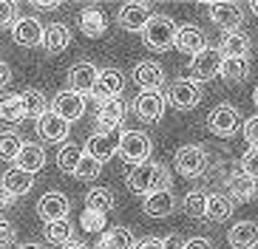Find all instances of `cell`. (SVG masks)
Returning a JSON list of instances; mask_svg holds the SVG:
<instances>
[{
  "label": "cell",
  "mask_w": 258,
  "mask_h": 249,
  "mask_svg": "<svg viewBox=\"0 0 258 249\" xmlns=\"http://www.w3.org/2000/svg\"><path fill=\"white\" fill-rule=\"evenodd\" d=\"M69 45H71V29L69 26H62V23L46 26V31H43V48H46L48 54H62Z\"/></svg>",
  "instance_id": "4316f807"
},
{
  "label": "cell",
  "mask_w": 258,
  "mask_h": 249,
  "mask_svg": "<svg viewBox=\"0 0 258 249\" xmlns=\"http://www.w3.org/2000/svg\"><path fill=\"white\" fill-rule=\"evenodd\" d=\"M37 133H40V139H46V142H54V144H60V142H66L69 139V133H71V125L69 122H62L57 113H43L37 119Z\"/></svg>",
  "instance_id": "44dd1931"
},
{
  "label": "cell",
  "mask_w": 258,
  "mask_h": 249,
  "mask_svg": "<svg viewBox=\"0 0 258 249\" xmlns=\"http://www.w3.org/2000/svg\"><path fill=\"white\" fill-rule=\"evenodd\" d=\"M167 105L179 108V111H193V108L202 102V88H199L193 79H176L165 94Z\"/></svg>",
  "instance_id": "ba28073f"
},
{
  "label": "cell",
  "mask_w": 258,
  "mask_h": 249,
  "mask_svg": "<svg viewBox=\"0 0 258 249\" xmlns=\"http://www.w3.org/2000/svg\"><path fill=\"white\" fill-rule=\"evenodd\" d=\"M219 54L227 60H247L250 54V37L244 31H227L219 43Z\"/></svg>",
  "instance_id": "d4e9b609"
},
{
  "label": "cell",
  "mask_w": 258,
  "mask_h": 249,
  "mask_svg": "<svg viewBox=\"0 0 258 249\" xmlns=\"http://www.w3.org/2000/svg\"><path fill=\"white\" fill-rule=\"evenodd\" d=\"M20 20V12H17V3H9V0H0V29H12L15 23Z\"/></svg>",
  "instance_id": "ab89813d"
},
{
  "label": "cell",
  "mask_w": 258,
  "mask_h": 249,
  "mask_svg": "<svg viewBox=\"0 0 258 249\" xmlns=\"http://www.w3.org/2000/svg\"><path fill=\"white\" fill-rule=\"evenodd\" d=\"M83 229L85 232H105V215L85 210L83 212Z\"/></svg>",
  "instance_id": "b9f144b4"
},
{
  "label": "cell",
  "mask_w": 258,
  "mask_h": 249,
  "mask_svg": "<svg viewBox=\"0 0 258 249\" xmlns=\"http://www.w3.org/2000/svg\"><path fill=\"white\" fill-rule=\"evenodd\" d=\"M176 31H179V26H176L170 17L153 15L151 23H148L145 31H142V40L151 51H167V48L176 43Z\"/></svg>",
  "instance_id": "7a4b0ae2"
},
{
  "label": "cell",
  "mask_w": 258,
  "mask_h": 249,
  "mask_svg": "<svg viewBox=\"0 0 258 249\" xmlns=\"http://www.w3.org/2000/svg\"><path fill=\"white\" fill-rule=\"evenodd\" d=\"M119 136L122 130H111V133H94L88 142H85V156L97 158L99 164H105L116 156L119 150Z\"/></svg>",
  "instance_id": "30bf717a"
},
{
  "label": "cell",
  "mask_w": 258,
  "mask_h": 249,
  "mask_svg": "<svg viewBox=\"0 0 258 249\" xmlns=\"http://www.w3.org/2000/svg\"><path fill=\"white\" fill-rule=\"evenodd\" d=\"M207 15H210V20L216 23L219 29L238 31L244 26L241 6H235V3H230V0H213V3H207Z\"/></svg>",
  "instance_id": "52a82bcc"
},
{
  "label": "cell",
  "mask_w": 258,
  "mask_h": 249,
  "mask_svg": "<svg viewBox=\"0 0 258 249\" xmlns=\"http://www.w3.org/2000/svg\"><path fill=\"white\" fill-rule=\"evenodd\" d=\"M15 167L26 170V173L37 176L43 167H46V150H43V144L37 142H23L20 144V153L15 158Z\"/></svg>",
  "instance_id": "7402d4cb"
},
{
  "label": "cell",
  "mask_w": 258,
  "mask_h": 249,
  "mask_svg": "<svg viewBox=\"0 0 258 249\" xmlns=\"http://www.w3.org/2000/svg\"><path fill=\"white\" fill-rule=\"evenodd\" d=\"M252 102H255V108H258V88L252 91Z\"/></svg>",
  "instance_id": "db71d44e"
},
{
  "label": "cell",
  "mask_w": 258,
  "mask_h": 249,
  "mask_svg": "<svg viewBox=\"0 0 258 249\" xmlns=\"http://www.w3.org/2000/svg\"><path fill=\"white\" fill-rule=\"evenodd\" d=\"M182 249H213V243L207 238H187L182 243Z\"/></svg>",
  "instance_id": "bcb514c9"
},
{
  "label": "cell",
  "mask_w": 258,
  "mask_h": 249,
  "mask_svg": "<svg viewBox=\"0 0 258 249\" xmlns=\"http://www.w3.org/2000/svg\"><path fill=\"white\" fill-rule=\"evenodd\" d=\"M51 113H57L62 122H77L83 119L85 113V97H80V94H74V91H60L57 97L51 99Z\"/></svg>",
  "instance_id": "8fae6325"
},
{
  "label": "cell",
  "mask_w": 258,
  "mask_h": 249,
  "mask_svg": "<svg viewBox=\"0 0 258 249\" xmlns=\"http://www.w3.org/2000/svg\"><path fill=\"white\" fill-rule=\"evenodd\" d=\"M182 207H184V212H187L190 218H205V212H207V196L202 193V190H190L187 196L182 198Z\"/></svg>",
  "instance_id": "8d00e7d4"
},
{
  "label": "cell",
  "mask_w": 258,
  "mask_h": 249,
  "mask_svg": "<svg viewBox=\"0 0 258 249\" xmlns=\"http://www.w3.org/2000/svg\"><path fill=\"white\" fill-rule=\"evenodd\" d=\"M69 212H71V201L69 196H62V193H46V196L40 198L37 204V215L46 224H51V221H62V218H69Z\"/></svg>",
  "instance_id": "2e32d148"
},
{
  "label": "cell",
  "mask_w": 258,
  "mask_h": 249,
  "mask_svg": "<svg viewBox=\"0 0 258 249\" xmlns=\"http://www.w3.org/2000/svg\"><path fill=\"white\" fill-rule=\"evenodd\" d=\"M97 76H99V68L94 65V62H74V65L69 68V91H74V94H80V97H88L94 91V85H97Z\"/></svg>",
  "instance_id": "4fadbf2b"
},
{
  "label": "cell",
  "mask_w": 258,
  "mask_h": 249,
  "mask_svg": "<svg viewBox=\"0 0 258 249\" xmlns=\"http://www.w3.org/2000/svg\"><path fill=\"white\" fill-rule=\"evenodd\" d=\"M114 207H116V196L111 193V187H91L85 193V210L108 215Z\"/></svg>",
  "instance_id": "f1b7e54d"
},
{
  "label": "cell",
  "mask_w": 258,
  "mask_h": 249,
  "mask_svg": "<svg viewBox=\"0 0 258 249\" xmlns=\"http://www.w3.org/2000/svg\"><path fill=\"white\" fill-rule=\"evenodd\" d=\"M15 238H17L15 224H12L9 218H3V215H0V249L12 246V243H15Z\"/></svg>",
  "instance_id": "7bdbcfd3"
},
{
  "label": "cell",
  "mask_w": 258,
  "mask_h": 249,
  "mask_svg": "<svg viewBox=\"0 0 258 249\" xmlns=\"http://www.w3.org/2000/svg\"><path fill=\"white\" fill-rule=\"evenodd\" d=\"M250 12H252V15L258 17V0H255V3H250Z\"/></svg>",
  "instance_id": "f5cc1de1"
},
{
  "label": "cell",
  "mask_w": 258,
  "mask_h": 249,
  "mask_svg": "<svg viewBox=\"0 0 258 249\" xmlns=\"http://www.w3.org/2000/svg\"><path fill=\"white\" fill-rule=\"evenodd\" d=\"M102 173V164H99L97 158L91 156H83V161H80V167H77V179H83V181H94L97 176Z\"/></svg>",
  "instance_id": "f35d334b"
},
{
  "label": "cell",
  "mask_w": 258,
  "mask_h": 249,
  "mask_svg": "<svg viewBox=\"0 0 258 249\" xmlns=\"http://www.w3.org/2000/svg\"><path fill=\"white\" fill-rule=\"evenodd\" d=\"M134 232L128 226H111L105 232L99 235L97 241V249H134Z\"/></svg>",
  "instance_id": "83f0119b"
},
{
  "label": "cell",
  "mask_w": 258,
  "mask_h": 249,
  "mask_svg": "<svg viewBox=\"0 0 258 249\" xmlns=\"http://www.w3.org/2000/svg\"><path fill=\"white\" fill-rule=\"evenodd\" d=\"M26 119V108H23V97L20 94H3L0 97V122L6 125H17Z\"/></svg>",
  "instance_id": "4dcf8cb0"
},
{
  "label": "cell",
  "mask_w": 258,
  "mask_h": 249,
  "mask_svg": "<svg viewBox=\"0 0 258 249\" xmlns=\"http://www.w3.org/2000/svg\"><path fill=\"white\" fill-rule=\"evenodd\" d=\"M221 57L219 48L207 45L205 51H199L190 57V74H193V82H210L213 76H219V68H221Z\"/></svg>",
  "instance_id": "5b68a950"
},
{
  "label": "cell",
  "mask_w": 258,
  "mask_h": 249,
  "mask_svg": "<svg viewBox=\"0 0 258 249\" xmlns=\"http://www.w3.org/2000/svg\"><path fill=\"white\" fill-rule=\"evenodd\" d=\"M37 9H43V12H54V9H60V3L48 0V3H37Z\"/></svg>",
  "instance_id": "c3c4849f"
},
{
  "label": "cell",
  "mask_w": 258,
  "mask_h": 249,
  "mask_svg": "<svg viewBox=\"0 0 258 249\" xmlns=\"http://www.w3.org/2000/svg\"><path fill=\"white\" fill-rule=\"evenodd\" d=\"M17 249H46V246H40V243H20Z\"/></svg>",
  "instance_id": "f907efd6"
},
{
  "label": "cell",
  "mask_w": 258,
  "mask_h": 249,
  "mask_svg": "<svg viewBox=\"0 0 258 249\" xmlns=\"http://www.w3.org/2000/svg\"><path fill=\"white\" fill-rule=\"evenodd\" d=\"M80 29H83L85 37H91V40L102 37L108 31V20L97 6H88V9H83V15H80Z\"/></svg>",
  "instance_id": "f546056e"
},
{
  "label": "cell",
  "mask_w": 258,
  "mask_h": 249,
  "mask_svg": "<svg viewBox=\"0 0 258 249\" xmlns=\"http://www.w3.org/2000/svg\"><path fill=\"white\" fill-rule=\"evenodd\" d=\"M241 173H247L250 179L258 181V147H247L241 156V167H238Z\"/></svg>",
  "instance_id": "60d3db41"
},
{
  "label": "cell",
  "mask_w": 258,
  "mask_h": 249,
  "mask_svg": "<svg viewBox=\"0 0 258 249\" xmlns=\"http://www.w3.org/2000/svg\"><path fill=\"white\" fill-rule=\"evenodd\" d=\"M43 31H46V26L37 17H20L12 26V37L23 48H34V45H43Z\"/></svg>",
  "instance_id": "9a60e30c"
},
{
  "label": "cell",
  "mask_w": 258,
  "mask_h": 249,
  "mask_svg": "<svg viewBox=\"0 0 258 249\" xmlns=\"http://www.w3.org/2000/svg\"><path fill=\"white\" fill-rule=\"evenodd\" d=\"M151 17H153V12L148 3H122L119 12H116V23L125 31H145Z\"/></svg>",
  "instance_id": "7c38bea8"
},
{
  "label": "cell",
  "mask_w": 258,
  "mask_h": 249,
  "mask_svg": "<svg viewBox=\"0 0 258 249\" xmlns=\"http://www.w3.org/2000/svg\"><path fill=\"white\" fill-rule=\"evenodd\" d=\"M224 184H227L230 190V201H250V198H255L258 193V181L250 179L247 173H241V170H235V173H230L227 179H224Z\"/></svg>",
  "instance_id": "603a6c76"
},
{
  "label": "cell",
  "mask_w": 258,
  "mask_h": 249,
  "mask_svg": "<svg viewBox=\"0 0 258 249\" xmlns=\"http://www.w3.org/2000/svg\"><path fill=\"white\" fill-rule=\"evenodd\" d=\"M165 108H167V99L162 91H139V97L134 99V111L142 122H159L165 116Z\"/></svg>",
  "instance_id": "9c48e42d"
},
{
  "label": "cell",
  "mask_w": 258,
  "mask_h": 249,
  "mask_svg": "<svg viewBox=\"0 0 258 249\" xmlns=\"http://www.w3.org/2000/svg\"><path fill=\"white\" fill-rule=\"evenodd\" d=\"M83 156H85V150L80 144H66V147H60V153H57V167H60L62 173L74 176L80 161H83Z\"/></svg>",
  "instance_id": "e575fe53"
},
{
  "label": "cell",
  "mask_w": 258,
  "mask_h": 249,
  "mask_svg": "<svg viewBox=\"0 0 258 249\" xmlns=\"http://www.w3.org/2000/svg\"><path fill=\"white\" fill-rule=\"evenodd\" d=\"M9 204H12V198H9V196H6V193H3V187H0V212L6 210Z\"/></svg>",
  "instance_id": "681fc988"
},
{
  "label": "cell",
  "mask_w": 258,
  "mask_h": 249,
  "mask_svg": "<svg viewBox=\"0 0 258 249\" xmlns=\"http://www.w3.org/2000/svg\"><path fill=\"white\" fill-rule=\"evenodd\" d=\"M134 249H170V243L162 238H145V241L134 243Z\"/></svg>",
  "instance_id": "f6af8a7d"
},
{
  "label": "cell",
  "mask_w": 258,
  "mask_h": 249,
  "mask_svg": "<svg viewBox=\"0 0 258 249\" xmlns=\"http://www.w3.org/2000/svg\"><path fill=\"white\" fill-rule=\"evenodd\" d=\"M230 212H233V201H230V196H221V193H210V196H207V212H205L207 221L221 224V221L230 218Z\"/></svg>",
  "instance_id": "d6a6232c"
},
{
  "label": "cell",
  "mask_w": 258,
  "mask_h": 249,
  "mask_svg": "<svg viewBox=\"0 0 258 249\" xmlns=\"http://www.w3.org/2000/svg\"><path fill=\"white\" fill-rule=\"evenodd\" d=\"M176 204H179V201H176L173 190H159V193L145 196L142 212H145V215H151V218H167V215H173Z\"/></svg>",
  "instance_id": "ffe728a7"
},
{
  "label": "cell",
  "mask_w": 258,
  "mask_h": 249,
  "mask_svg": "<svg viewBox=\"0 0 258 249\" xmlns=\"http://www.w3.org/2000/svg\"><path fill=\"white\" fill-rule=\"evenodd\" d=\"M221 79H227V82H244L247 74H250V62L247 60H221V68H219Z\"/></svg>",
  "instance_id": "d590c367"
},
{
  "label": "cell",
  "mask_w": 258,
  "mask_h": 249,
  "mask_svg": "<svg viewBox=\"0 0 258 249\" xmlns=\"http://www.w3.org/2000/svg\"><path fill=\"white\" fill-rule=\"evenodd\" d=\"M238 128H241V116H238V111H235L233 105H216L210 111V116H207V130H210L213 136L227 139V136H233Z\"/></svg>",
  "instance_id": "8992f818"
},
{
  "label": "cell",
  "mask_w": 258,
  "mask_h": 249,
  "mask_svg": "<svg viewBox=\"0 0 258 249\" xmlns=\"http://www.w3.org/2000/svg\"><path fill=\"white\" fill-rule=\"evenodd\" d=\"M151 150H153V142L151 136L142 133V130H122L119 136V156L128 161V164H142V161H148L151 158Z\"/></svg>",
  "instance_id": "3957f363"
},
{
  "label": "cell",
  "mask_w": 258,
  "mask_h": 249,
  "mask_svg": "<svg viewBox=\"0 0 258 249\" xmlns=\"http://www.w3.org/2000/svg\"><path fill=\"white\" fill-rule=\"evenodd\" d=\"M62 249H85V243H80V241H71L69 246H62Z\"/></svg>",
  "instance_id": "816d5d0a"
},
{
  "label": "cell",
  "mask_w": 258,
  "mask_h": 249,
  "mask_svg": "<svg viewBox=\"0 0 258 249\" xmlns=\"http://www.w3.org/2000/svg\"><path fill=\"white\" fill-rule=\"evenodd\" d=\"M0 187H3V193H6L12 201H15V198H23L26 193L34 190V176L20 170V167H9L6 173L0 176Z\"/></svg>",
  "instance_id": "5bb4252c"
},
{
  "label": "cell",
  "mask_w": 258,
  "mask_h": 249,
  "mask_svg": "<svg viewBox=\"0 0 258 249\" xmlns=\"http://www.w3.org/2000/svg\"><path fill=\"white\" fill-rule=\"evenodd\" d=\"M128 190L137 196H151L159 190H170V173L156 161H142V164L131 167V173L125 176Z\"/></svg>",
  "instance_id": "6da1fadb"
},
{
  "label": "cell",
  "mask_w": 258,
  "mask_h": 249,
  "mask_svg": "<svg viewBox=\"0 0 258 249\" xmlns=\"http://www.w3.org/2000/svg\"><path fill=\"white\" fill-rule=\"evenodd\" d=\"M125 88V74H122L119 68H105V71H99L97 76V85H94V97L99 102H105V99H116Z\"/></svg>",
  "instance_id": "e0dca14e"
},
{
  "label": "cell",
  "mask_w": 258,
  "mask_h": 249,
  "mask_svg": "<svg viewBox=\"0 0 258 249\" xmlns=\"http://www.w3.org/2000/svg\"><path fill=\"white\" fill-rule=\"evenodd\" d=\"M227 241L233 249H255L258 246V224L255 221H241L227 232Z\"/></svg>",
  "instance_id": "484cf974"
},
{
  "label": "cell",
  "mask_w": 258,
  "mask_h": 249,
  "mask_svg": "<svg viewBox=\"0 0 258 249\" xmlns=\"http://www.w3.org/2000/svg\"><path fill=\"white\" fill-rule=\"evenodd\" d=\"M176 48L184 54H199V51H205L207 48V37H205V31L199 29V26H179V31H176Z\"/></svg>",
  "instance_id": "cb8c5ba5"
},
{
  "label": "cell",
  "mask_w": 258,
  "mask_h": 249,
  "mask_svg": "<svg viewBox=\"0 0 258 249\" xmlns=\"http://www.w3.org/2000/svg\"><path fill=\"white\" fill-rule=\"evenodd\" d=\"M122 119H125V105L119 99H105L99 102V111H97V133H111V130H119Z\"/></svg>",
  "instance_id": "d6986e66"
},
{
  "label": "cell",
  "mask_w": 258,
  "mask_h": 249,
  "mask_svg": "<svg viewBox=\"0 0 258 249\" xmlns=\"http://www.w3.org/2000/svg\"><path fill=\"white\" fill-rule=\"evenodd\" d=\"M43 235H46V241L54 243V246H69L74 241V224L69 218L62 221H51V224L43 226Z\"/></svg>",
  "instance_id": "1f68e13d"
},
{
  "label": "cell",
  "mask_w": 258,
  "mask_h": 249,
  "mask_svg": "<svg viewBox=\"0 0 258 249\" xmlns=\"http://www.w3.org/2000/svg\"><path fill=\"white\" fill-rule=\"evenodd\" d=\"M20 97H23V108H26V116H34V119H40V116H43V113H48L51 111V102H48L46 99V94H43V91H37V88H26L23 94H20Z\"/></svg>",
  "instance_id": "836d02e7"
},
{
  "label": "cell",
  "mask_w": 258,
  "mask_h": 249,
  "mask_svg": "<svg viewBox=\"0 0 258 249\" xmlns=\"http://www.w3.org/2000/svg\"><path fill=\"white\" fill-rule=\"evenodd\" d=\"M131 76H134V82H137L142 91H159L162 85H165V68H162L159 62H153V60L137 62V68H134Z\"/></svg>",
  "instance_id": "ac0fdd59"
},
{
  "label": "cell",
  "mask_w": 258,
  "mask_h": 249,
  "mask_svg": "<svg viewBox=\"0 0 258 249\" xmlns=\"http://www.w3.org/2000/svg\"><path fill=\"white\" fill-rule=\"evenodd\" d=\"M244 139L250 142V147H258V113L244 122Z\"/></svg>",
  "instance_id": "ee69618b"
},
{
  "label": "cell",
  "mask_w": 258,
  "mask_h": 249,
  "mask_svg": "<svg viewBox=\"0 0 258 249\" xmlns=\"http://www.w3.org/2000/svg\"><path fill=\"white\" fill-rule=\"evenodd\" d=\"M9 82H12V68L0 60V88H6Z\"/></svg>",
  "instance_id": "7dc6e473"
},
{
  "label": "cell",
  "mask_w": 258,
  "mask_h": 249,
  "mask_svg": "<svg viewBox=\"0 0 258 249\" xmlns=\"http://www.w3.org/2000/svg\"><path fill=\"white\" fill-rule=\"evenodd\" d=\"M173 164L179 170V176H184V179H199V176L207 173L210 158H207V150L202 144H184V147L176 150Z\"/></svg>",
  "instance_id": "277c9868"
},
{
  "label": "cell",
  "mask_w": 258,
  "mask_h": 249,
  "mask_svg": "<svg viewBox=\"0 0 258 249\" xmlns=\"http://www.w3.org/2000/svg\"><path fill=\"white\" fill-rule=\"evenodd\" d=\"M20 144H23V139L15 130L0 133V161H15L17 153H20Z\"/></svg>",
  "instance_id": "74e56055"
}]
</instances>
